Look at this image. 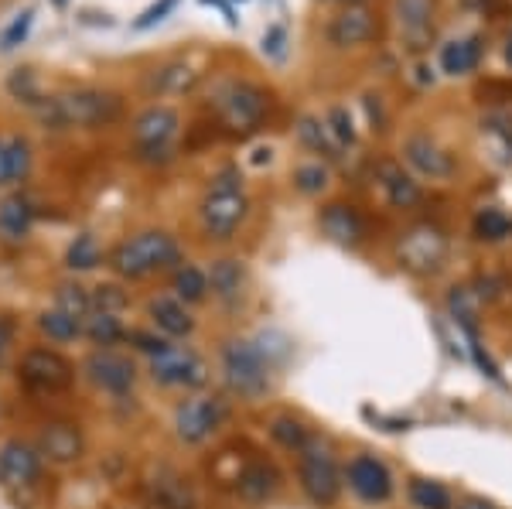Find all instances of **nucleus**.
I'll list each match as a JSON object with an SVG mask.
<instances>
[{"label": "nucleus", "mask_w": 512, "mask_h": 509, "mask_svg": "<svg viewBox=\"0 0 512 509\" xmlns=\"http://www.w3.org/2000/svg\"><path fill=\"white\" fill-rule=\"evenodd\" d=\"M185 264V246L168 229H140L106 253V267L123 284L151 281L158 274H175Z\"/></svg>", "instance_id": "nucleus-1"}, {"label": "nucleus", "mask_w": 512, "mask_h": 509, "mask_svg": "<svg viewBox=\"0 0 512 509\" xmlns=\"http://www.w3.org/2000/svg\"><path fill=\"white\" fill-rule=\"evenodd\" d=\"M45 130H103L113 127L123 117V96L113 89H96V86H79L65 89V93L48 96L45 103L35 110Z\"/></svg>", "instance_id": "nucleus-2"}, {"label": "nucleus", "mask_w": 512, "mask_h": 509, "mask_svg": "<svg viewBox=\"0 0 512 509\" xmlns=\"http://www.w3.org/2000/svg\"><path fill=\"white\" fill-rule=\"evenodd\" d=\"M246 219H250V195L243 188V175L236 164H226L198 202V223H202L205 240L229 243L236 240Z\"/></svg>", "instance_id": "nucleus-3"}, {"label": "nucleus", "mask_w": 512, "mask_h": 509, "mask_svg": "<svg viewBox=\"0 0 512 509\" xmlns=\"http://www.w3.org/2000/svg\"><path fill=\"white\" fill-rule=\"evenodd\" d=\"M219 373L239 400H260L274 387V359L253 339H226L219 346Z\"/></svg>", "instance_id": "nucleus-4"}, {"label": "nucleus", "mask_w": 512, "mask_h": 509, "mask_svg": "<svg viewBox=\"0 0 512 509\" xmlns=\"http://www.w3.org/2000/svg\"><path fill=\"white\" fill-rule=\"evenodd\" d=\"M14 376L31 397H65V393L76 390L79 380V366L59 346H24L18 352V363H14Z\"/></svg>", "instance_id": "nucleus-5"}, {"label": "nucleus", "mask_w": 512, "mask_h": 509, "mask_svg": "<svg viewBox=\"0 0 512 509\" xmlns=\"http://www.w3.org/2000/svg\"><path fill=\"white\" fill-rule=\"evenodd\" d=\"M48 479V462L31 438L7 434L0 438V489L14 499H24L31 492H41Z\"/></svg>", "instance_id": "nucleus-6"}, {"label": "nucleus", "mask_w": 512, "mask_h": 509, "mask_svg": "<svg viewBox=\"0 0 512 509\" xmlns=\"http://www.w3.org/2000/svg\"><path fill=\"white\" fill-rule=\"evenodd\" d=\"M181 117L171 106H147L134 117V158L147 168H161V164L175 161V137H178Z\"/></svg>", "instance_id": "nucleus-7"}, {"label": "nucleus", "mask_w": 512, "mask_h": 509, "mask_svg": "<svg viewBox=\"0 0 512 509\" xmlns=\"http://www.w3.org/2000/svg\"><path fill=\"white\" fill-rule=\"evenodd\" d=\"M79 376L89 383L96 393L113 400H123L137 390L140 383V369L134 352H120V349H93L86 352V359L79 363Z\"/></svg>", "instance_id": "nucleus-8"}, {"label": "nucleus", "mask_w": 512, "mask_h": 509, "mask_svg": "<svg viewBox=\"0 0 512 509\" xmlns=\"http://www.w3.org/2000/svg\"><path fill=\"white\" fill-rule=\"evenodd\" d=\"M147 376H151V383L161 390L198 393L209 383V363H205V356L198 349L171 342L161 356L147 359Z\"/></svg>", "instance_id": "nucleus-9"}, {"label": "nucleus", "mask_w": 512, "mask_h": 509, "mask_svg": "<svg viewBox=\"0 0 512 509\" xmlns=\"http://www.w3.org/2000/svg\"><path fill=\"white\" fill-rule=\"evenodd\" d=\"M212 106L222 117V123L233 130H256L270 110V93L260 89L256 82L246 79H226L212 93Z\"/></svg>", "instance_id": "nucleus-10"}, {"label": "nucleus", "mask_w": 512, "mask_h": 509, "mask_svg": "<svg viewBox=\"0 0 512 509\" xmlns=\"http://www.w3.org/2000/svg\"><path fill=\"white\" fill-rule=\"evenodd\" d=\"M229 417V404L219 393H192L175 407V434L181 445L198 448L216 434Z\"/></svg>", "instance_id": "nucleus-11"}, {"label": "nucleus", "mask_w": 512, "mask_h": 509, "mask_svg": "<svg viewBox=\"0 0 512 509\" xmlns=\"http://www.w3.org/2000/svg\"><path fill=\"white\" fill-rule=\"evenodd\" d=\"M297 482L301 492L315 506H335L342 496V475H338L335 455L315 438L304 451H297Z\"/></svg>", "instance_id": "nucleus-12"}, {"label": "nucleus", "mask_w": 512, "mask_h": 509, "mask_svg": "<svg viewBox=\"0 0 512 509\" xmlns=\"http://www.w3.org/2000/svg\"><path fill=\"white\" fill-rule=\"evenodd\" d=\"M31 441H35L38 451L45 455V462L55 465V469H72V465H79L89 448L86 431H82V424L72 421V417H45Z\"/></svg>", "instance_id": "nucleus-13"}, {"label": "nucleus", "mask_w": 512, "mask_h": 509, "mask_svg": "<svg viewBox=\"0 0 512 509\" xmlns=\"http://www.w3.org/2000/svg\"><path fill=\"white\" fill-rule=\"evenodd\" d=\"M226 486L233 489L243 503H270L280 492V486H284V475H280V469L270 458L246 455V458H239V465L226 479Z\"/></svg>", "instance_id": "nucleus-14"}, {"label": "nucleus", "mask_w": 512, "mask_h": 509, "mask_svg": "<svg viewBox=\"0 0 512 509\" xmlns=\"http://www.w3.org/2000/svg\"><path fill=\"white\" fill-rule=\"evenodd\" d=\"M400 264L414 274H434L448 257V240L437 226H414L400 240Z\"/></svg>", "instance_id": "nucleus-15"}, {"label": "nucleus", "mask_w": 512, "mask_h": 509, "mask_svg": "<svg viewBox=\"0 0 512 509\" xmlns=\"http://www.w3.org/2000/svg\"><path fill=\"white\" fill-rule=\"evenodd\" d=\"M38 223V202L31 199L24 188L0 195V243L4 246H21L31 240Z\"/></svg>", "instance_id": "nucleus-16"}, {"label": "nucleus", "mask_w": 512, "mask_h": 509, "mask_svg": "<svg viewBox=\"0 0 512 509\" xmlns=\"http://www.w3.org/2000/svg\"><path fill=\"white\" fill-rule=\"evenodd\" d=\"M35 171V147L24 134L0 130V192H14Z\"/></svg>", "instance_id": "nucleus-17"}, {"label": "nucleus", "mask_w": 512, "mask_h": 509, "mask_svg": "<svg viewBox=\"0 0 512 509\" xmlns=\"http://www.w3.org/2000/svg\"><path fill=\"white\" fill-rule=\"evenodd\" d=\"M345 479L355 496L366 503H386L393 496V475L376 455H355L345 469Z\"/></svg>", "instance_id": "nucleus-18"}, {"label": "nucleus", "mask_w": 512, "mask_h": 509, "mask_svg": "<svg viewBox=\"0 0 512 509\" xmlns=\"http://www.w3.org/2000/svg\"><path fill=\"white\" fill-rule=\"evenodd\" d=\"M147 322H151L154 332H161L164 339H171V342L188 339L198 325L188 305L178 301L175 294H151V298H147Z\"/></svg>", "instance_id": "nucleus-19"}, {"label": "nucleus", "mask_w": 512, "mask_h": 509, "mask_svg": "<svg viewBox=\"0 0 512 509\" xmlns=\"http://www.w3.org/2000/svg\"><path fill=\"white\" fill-rule=\"evenodd\" d=\"M403 158L410 161V168H417L427 178H451L458 171V161L448 147H441L431 134H410L403 144Z\"/></svg>", "instance_id": "nucleus-20"}, {"label": "nucleus", "mask_w": 512, "mask_h": 509, "mask_svg": "<svg viewBox=\"0 0 512 509\" xmlns=\"http://www.w3.org/2000/svg\"><path fill=\"white\" fill-rule=\"evenodd\" d=\"M376 35V14L362 4H349L345 11H338L332 24H328V41L335 48H355L366 45Z\"/></svg>", "instance_id": "nucleus-21"}, {"label": "nucleus", "mask_w": 512, "mask_h": 509, "mask_svg": "<svg viewBox=\"0 0 512 509\" xmlns=\"http://www.w3.org/2000/svg\"><path fill=\"white\" fill-rule=\"evenodd\" d=\"M318 226H321V233L338 246H359L362 240H366V219H362L359 212L345 202L325 205L321 216H318Z\"/></svg>", "instance_id": "nucleus-22"}, {"label": "nucleus", "mask_w": 512, "mask_h": 509, "mask_svg": "<svg viewBox=\"0 0 512 509\" xmlns=\"http://www.w3.org/2000/svg\"><path fill=\"white\" fill-rule=\"evenodd\" d=\"M376 182L383 188L386 202H390L393 209H414V205H420V199H424V192H420V185L414 182V175H407L403 164H396V161L376 164Z\"/></svg>", "instance_id": "nucleus-23"}, {"label": "nucleus", "mask_w": 512, "mask_h": 509, "mask_svg": "<svg viewBox=\"0 0 512 509\" xmlns=\"http://www.w3.org/2000/svg\"><path fill=\"white\" fill-rule=\"evenodd\" d=\"M209 274V294L219 301V305H239V298H243L246 291V267L243 260L236 257H219L212 260V267L205 270Z\"/></svg>", "instance_id": "nucleus-24"}, {"label": "nucleus", "mask_w": 512, "mask_h": 509, "mask_svg": "<svg viewBox=\"0 0 512 509\" xmlns=\"http://www.w3.org/2000/svg\"><path fill=\"white\" fill-rule=\"evenodd\" d=\"M198 82V72L192 69L188 62H161L158 69L147 72L144 79V89L151 96H178V93H188V89H195Z\"/></svg>", "instance_id": "nucleus-25"}, {"label": "nucleus", "mask_w": 512, "mask_h": 509, "mask_svg": "<svg viewBox=\"0 0 512 509\" xmlns=\"http://www.w3.org/2000/svg\"><path fill=\"white\" fill-rule=\"evenodd\" d=\"M82 318H72V315H65L62 308H55V305H48L45 311H38L35 315V328H38V335L48 342V346H72V342H79L82 339Z\"/></svg>", "instance_id": "nucleus-26"}, {"label": "nucleus", "mask_w": 512, "mask_h": 509, "mask_svg": "<svg viewBox=\"0 0 512 509\" xmlns=\"http://www.w3.org/2000/svg\"><path fill=\"white\" fill-rule=\"evenodd\" d=\"M396 11H400V28L414 48L424 45L434 31V0H396Z\"/></svg>", "instance_id": "nucleus-27"}, {"label": "nucleus", "mask_w": 512, "mask_h": 509, "mask_svg": "<svg viewBox=\"0 0 512 509\" xmlns=\"http://www.w3.org/2000/svg\"><path fill=\"white\" fill-rule=\"evenodd\" d=\"M82 339L93 349H117L127 339V322L123 315H110V311H93L82 325Z\"/></svg>", "instance_id": "nucleus-28"}, {"label": "nucleus", "mask_w": 512, "mask_h": 509, "mask_svg": "<svg viewBox=\"0 0 512 509\" xmlns=\"http://www.w3.org/2000/svg\"><path fill=\"white\" fill-rule=\"evenodd\" d=\"M151 492H154V506L158 509H195V492L181 479L178 472L161 469L151 479Z\"/></svg>", "instance_id": "nucleus-29"}, {"label": "nucleus", "mask_w": 512, "mask_h": 509, "mask_svg": "<svg viewBox=\"0 0 512 509\" xmlns=\"http://www.w3.org/2000/svg\"><path fill=\"white\" fill-rule=\"evenodd\" d=\"M478 59H482V38H454L441 48V72L444 76H468V72H475Z\"/></svg>", "instance_id": "nucleus-30"}, {"label": "nucleus", "mask_w": 512, "mask_h": 509, "mask_svg": "<svg viewBox=\"0 0 512 509\" xmlns=\"http://www.w3.org/2000/svg\"><path fill=\"white\" fill-rule=\"evenodd\" d=\"M267 431H270V438L277 441L284 451H304L315 441V431L308 428V424L301 421V417H294V414H277V417H270V424H267Z\"/></svg>", "instance_id": "nucleus-31"}, {"label": "nucleus", "mask_w": 512, "mask_h": 509, "mask_svg": "<svg viewBox=\"0 0 512 509\" xmlns=\"http://www.w3.org/2000/svg\"><path fill=\"white\" fill-rule=\"evenodd\" d=\"M297 141L308 147V151H315V154H321V158H328V161L342 158V147H338V141L332 137L328 123L318 120V117H301V120H297Z\"/></svg>", "instance_id": "nucleus-32"}, {"label": "nucleus", "mask_w": 512, "mask_h": 509, "mask_svg": "<svg viewBox=\"0 0 512 509\" xmlns=\"http://www.w3.org/2000/svg\"><path fill=\"white\" fill-rule=\"evenodd\" d=\"M171 294L185 305H202L209 298V274L195 264H181L175 274H171Z\"/></svg>", "instance_id": "nucleus-33"}, {"label": "nucleus", "mask_w": 512, "mask_h": 509, "mask_svg": "<svg viewBox=\"0 0 512 509\" xmlns=\"http://www.w3.org/2000/svg\"><path fill=\"white\" fill-rule=\"evenodd\" d=\"M103 260H106V253L93 233H79L76 240L69 243V250H65V270H69V274H89V270H96Z\"/></svg>", "instance_id": "nucleus-34"}, {"label": "nucleus", "mask_w": 512, "mask_h": 509, "mask_svg": "<svg viewBox=\"0 0 512 509\" xmlns=\"http://www.w3.org/2000/svg\"><path fill=\"white\" fill-rule=\"evenodd\" d=\"M52 305H55V308H62L65 315L82 318V322H86V318L93 315V287H82L79 281H62V284H55Z\"/></svg>", "instance_id": "nucleus-35"}, {"label": "nucleus", "mask_w": 512, "mask_h": 509, "mask_svg": "<svg viewBox=\"0 0 512 509\" xmlns=\"http://www.w3.org/2000/svg\"><path fill=\"white\" fill-rule=\"evenodd\" d=\"M7 93H11V100L28 106V110H38V106L48 100L45 89H41V82H38V72L28 69V65H24V69H14L11 76H7Z\"/></svg>", "instance_id": "nucleus-36"}, {"label": "nucleus", "mask_w": 512, "mask_h": 509, "mask_svg": "<svg viewBox=\"0 0 512 509\" xmlns=\"http://www.w3.org/2000/svg\"><path fill=\"white\" fill-rule=\"evenodd\" d=\"M448 311L458 328H478V298L472 294V287H451Z\"/></svg>", "instance_id": "nucleus-37"}, {"label": "nucleus", "mask_w": 512, "mask_h": 509, "mask_svg": "<svg viewBox=\"0 0 512 509\" xmlns=\"http://www.w3.org/2000/svg\"><path fill=\"white\" fill-rule=\"evenodd\" d=\"M410 503H414L417 509H451V496L441 482L414 479L410 482Z\"/></svg>", "instance_id": "nucleus-38"}, {"label": "nucleus", "mask_w": 512, "mask_h": 509, "mask_svg": "<svg viewBox=\"0 0 512 509\" xmlns=\"http://www.w3.org/2000/svg\"><path fill=\"white\" fill-rule=\"evenodd\" d=\"M130 308V291L120 281H106L93 287V311H110V315H123Z\"/></svg>", "instance_id": "nucleus-39"}, {"label": "nucleus", "mask_w": 512, "mask_h": 509, "mask_svg": "<svg viewBox=\"0 0 512 509\" xmlns=\"http://www.w3.org/2000/svg\"><path fill=\"white\" fill-rule=\"evenodd\" d=\"M123 346H130V352H140V356L154 359L171 346V339H164V335L154 332V328H127Z\"/></svg>", "instance_id": "nucleus-40"}, {"label": "nucleus", "mask_w": 512, "mask_h": 509, "mask_svg": "<svg viewBox=\"0 0 512 509\" xmlns=\"http://www.w3.org/2000/svg\"><path fill=\"white\" fill-rule=\"evenodd\" d=\"M509 229H512L509 216H506V212H499V209H482L475 216V236H478V240H485V243L506 240Z\"/></svg>", "instance_id": "nucleus-41"}, {"label": "nucleus", "mask_w": 512, "mask_h": 509, "mask_svg": "<svg viewBox=\"0 0 512 509\" xmlns=\"http://www.w3.org/2000/svg\"><path fill=\"white\" fill-rule=\"evenodd\" d=\"M294 188L301 195H321L328 188V168L321 161L297 164V168H294Z\"/></svg>", "instance_id": "nucleus-42"}, {"label": "nucleus", "mask_w": 512, "mask_h": 509, "mask_svg": "<svg viewBox=\"0 0 512 509\" xmlns=\"http://www.w3.org/2000/svg\"><path fill=\"white\" fill-rule=\"evenodd\" d=\"M31 24H35V7H24V11H18L11 18V24L4 28V35H0V52H14L18 45H24L31 35Z\"/></svg>", "instance_id": "nucleus-43"}, {"label": "nucleus", "mask_w": 512, "mask_h": 509, "mask_svg": "<svg viewBox=\"0 0 512 509\" xmlns=\"http://www.w3.org/2000/svg\"><path fill=\"white\" fill-rule=\"evenodd\" d=\"M325 123H328V130H332V137L338 141V147L355 144V123H352V117H349V110H345V106H332V110H328V117H325Z\"/></svg>", "instance_id": "nucleus-44"}, {"label": "nucleus", "mask_w": 512, "mask_h": 509, "mask_svg": "<svg viewBox=\"0 0 512 509\" xmlns=\"http://www.w3.org/2000/svg\"><path fill=\"white\" fill-rule=\"evenodd\" d=\"M175 7H178V0H154L151 7H144V11L137 14L130 28H134V31H151V28H158V24H161L164 18H168V14L175 11Z\"/></svg>", "instance_id": "nucleus-45"}, {"label": "nucleus", "mask_w": 512, "mask_h": 509, "mask_svg": "<svg viewBox=\"0 0 512 509\" xmlns=\"http://www.w3.org/2000/svg\"><path fill=\"white\" fill-rule=\"evenodd\" d=\"M18 339H21L18 318L7 315V311H0V366H4L7 359L14 356V349H18Z\"/></svg>", "instance_id": "nucleus-46"}, {"label": "nucleus", "mask_w": 512, "mask_h": 509, "mask_svg": "<svg viewBox=\"0 0 512 509\" xmlns=\"http://www.w3.org/2000/svg\"><path fill=\"white\" fill-rule=\"evenodd\" d=\"M260 48H263V55H267V59H284V52H287V31H284V24H270V28L263 31Z\"/></svg>", "instance_id": "nucleus-47"}, {"label": "nucleus", "mask_w": 512, "mask_h": 509, "mask_svg": "<svg viewBox=\"0 0 512 509\" xmlns=\"http://www.w3.org/2000/svg\"><path fill=\"white\" fill-rule=\"evenodd\" d=\"M202 4L219 7V11H222V18H226L229 28H239V18H236V11H233V4H229V0H202Z\"/></svg>", "instance_id": "nucleus-48"}, {"label": "nucleus", "mask_w": 512, "mask_h": 509, "mask_svg": "<svg viewBox=\"0 0 512 509\" xmlns=\"http://www.w3.org/2000/svg\"><path fill=\"white\" fill-rule=\"evenodd\" d=\"M458 509H492V506L482 503V499H468V503H461Z\"/></svg>", "instance_id": "nucleus-49"}, {"label": "nucleus", "mask_w": 512, "mask_h": 509, "mask_svg": "<svg viewBox=\"0 0 512 509\" xmlns=\"http://www.w3.org/2000/svg\"><path fill=\"white\" fill-rule=\"evenodd\" d=\"M506 62L512 65V35H509V41H506Z\"/></svg>", "instance_id": "nucleus-50"}, {"label": "nucleus", "mask_w": 512, "mask_h": 509, "mask_svg": "<svg viewBox=\"0 0 512 509\" xmlns=\"http://www.w3.org/2000/svg\"><path fill=\"white\" fill-rule=\"evenodd\" d=\"M52 4H55V7H65V4H69V0H52Z\"/></svg>", "instance_id": "nucleus-51"}, {"label": "nucleus", "mask_w": 512, "mask_h": 509, "mask_svg": "<svg viewBox=\"0 0 512 509\" xmlns=\"http://www.w3.org/2000/svg\"><path fill=\"white\" fill-rule=\"evenodd\" d=\"M342 4H345V7H349V4H362V0H342Z\"/></svg>", "instance_id": "nucleus-52"}, {"label": "nucleus", "mask_w": 512, "mask_h": 509, "mask_svg": "<svg viewBox=\"0 0 512 509\" xmlns=\"http://www.w3.org/2000/svg\"><path fill=\"white\" fill-rule=\"evenodd\" d=\"M229 4H236V0H229ZM239 4H243V0H239Z\"/></svg>", "instance_id": "nucleus-53"}]
</instances>
